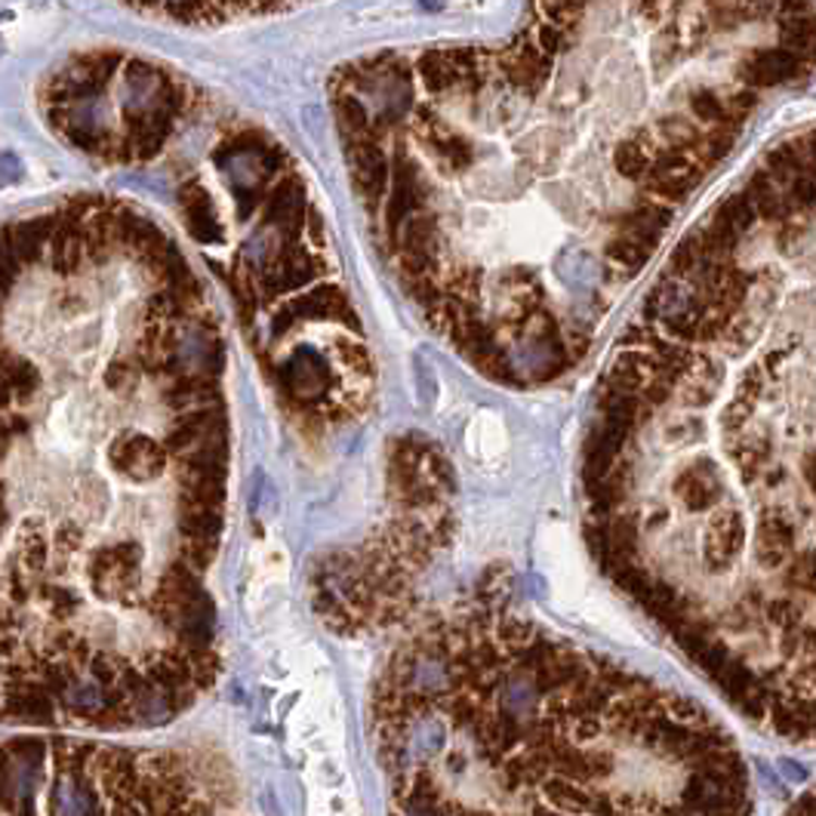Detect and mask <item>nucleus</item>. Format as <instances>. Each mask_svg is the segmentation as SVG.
Here are the masks:
<instances>
[{"mask_svg": "<svg viewBox=\"0 0 816 816\" xmlns=\"http://www.w3.org/2000/svg\"><path fill=\"white\" fill-rule=\"evenodd\" d=\"M737 133L740 130H730V127H708V130H703L700 142H696V149H693L696 164L705 170V167H715L718 161H724V158L733 151Z\"/></svg>", "mask_w": 816, "mask_h": 816, "instance_id": "13", "label": "nucleus"}, {"mask_svg": "<svg viewBox=\"0 0 816 816\" xmlns=\"http://www.w3.org/2000/svg\"><path fill=\"white\" fill-rule=\"evenodd\" d=\"M0 816H243L186 755L20 742L0 749Z\"/></svg>", "mask_w": 816, "mask_h": 816, "instance_id": "2", "label": "nucleus"}, {"mask_svg": "<svg viewBox=\"0 0 816 816\" xmlns=\"http://www.w3.org/2000/svg\"><path fill=\"white\" fill-rule=\"evenodd\" d=\"M604 253H607V260L616 262V265H623V268H629V272H638V268L648 265L653 247H648V243H641L638 238H631V235L623 231L619 238L607 241Z\"/></svg>", "mask_w": 816, "mask_h": 816, "instance_id": "15", "label": "nucleus"}, {"mask_svg": "<svg viewBox=\"0 0 816 816\" xmlns=\"http://www.w3.org/2000/svg\"><path fill=\"white\" fill-rule=\"evenodd\" d=\"M779 40H782V50L795 53L804 65L816 62V13L779 22Z\"/></svg>", "mask_w": 816, "mask_h": 816, "instance_id": "8", "label": "nucleus"}, {"mask_svg": "<svg viewBox=\"0 0 816 816\" xmlns=\"http://www.w3.org/2000/svg\"><path fill=\"white\" fill-rule=\"evenodd\" d=\"M715 219H721L724 225H730L737 235H745L752 225L758 223V213H755V206L749 204V198L740 191V194H730V198L715 210Z\"/></svg>", "mask_w": 816, "mask_h": 816, "instance_id": "17", "label": "nucleus"}, {"mask_svg": "<svg viewBox=\"0 0 816 816\" xmlns=\"http://www.w3.org/2000/svg\"><path fill=\"white\" fill-rule=\"evenodd\" d=\"M742 194L749 198V204L755 206L758 219H764V223L782 225L786 219L798 216L795 210H792V204L786 201V194H779L777 183L767 176V170H758V173L745 183Z\"/></svg>", "mask_w": 816, "mask_h": 816, "instance_id": "5", "label": "nucleus"}, {"mask_svg": "<svg viewBox=\"0 0 816 816\" xmlns=\"http://www.w3.org/2000/svg\"><path fill=\"white\" fill-rule=\"evenodd\" d=\"M413 77L423 84V90L428 96H444L460 87V72L447 57V47L419 53L416 65H413Z\"/></svg>", "mask_w": 816, "mask_h": 816, "instance_id": "6", "label": "nucleus"}, {"mask_svg": "<svg viewBox=\"0 0 816 816\" xmlns=\"http://www.w3.org/2000/svg\"><path fill=\"white\" fill-rule=\"evenodd\" d=\"M724 99H727V109H730V114H733L737 121L749 117V114L755 112V105H758V93H755L752 87H745V90H737V93L724 96Z\"/></svg>", "mask_w": 816, "mask_h": 816, "instance_id": "21", "label": "nucleus"}, {"mask_svg": "<svg viewBox=\"0 0 816 816\" xmlns=\"http://www.w3.org/2000/svg\"><path fill=\"white\" fill-rule=\"evenodd\" d=\"M767 176L774 183H792L795 176L804 173L807 167V151H804V139H789V142H779L774 149L767 151Z\"/></svg>", "mask_w": 816, "mask_h": 816, "instance_id": "9", "label": "nucleus"}, {"mask_svg": "<svg viewBox=\"0 0 816 816\" xmlns=\"http://www.w3.org/2000/svg\"><path fill=\"white\" fill-rule=\"evenodd\" d=\"M668 223H671V206L663 204V201H653V198H644V201L626 216L623 231L656 250V243L663 238V231L668 228Z\"/></svg>", "mask_w": 816, "mask_h": 816, "instance_id": "7", "label": "nucleus"}, {"mask_svg": "<svg viewBox=\"0 0 816 816\" xmlns=\"http://www.w3.org/2000/svg\"><path fill=\"white\" fill-rule=\"evenodd\" d=\"M613 167H616V173L623 179L641 183L650 170V151L638 139H626V142H619L616 151H613Z\"/></svg>", "mask_w": 816, "mask_h": 816, "instance_id": "14", "label": "nucleus"}, {"mask_svg": "<svg viewBox=\"0 0 816 816\" xmlns=\"http://www.w3.org/2000/svg\"><path fill=\"white\" fill-rule=\"evenodd\" d=\"M804 72V62L782 50V47H774V50H752L749 57L742 59L740 68H737V77H740L745 87L758 90V87H779L786 80H792Z\"/></svg>", "mask_w": 816, "mask_h": 816, "instance_id": "4", "label": "nucleus"}, {"mask_svg": "<svg viewBox=\"0 0 816 816\" xmlns=\"http://www.w3.org/2000/svg\"><path fill=\"white\" fill-rule=\"evenodd\" d=\"M708 20L715 22V28H721V32H737L742 22H749V13L733 0H715L708 7Z\"/></svg>", "mask_w": 816, "mask_h": 816, "instance_id": "19", "label": "nucleus"}, {"mask_svg": "<svg viewBox=\"0 0 816 816\" xmlns=\"http://www.w3.org/2000/svg\"><path fill=\"white\" fill-rule=\"evenodd\" d=\"M687 105H690V112H693V117H696L700 124L740 130V121L730 114V109H727V99H724L721 93H715V90H708V87L693 90L690 99H687Z\"/></svg>", "mask_w": 816, "mask_h": 816, "instance_id": "10", "label": "nucleus"}, {"mask_svg": "<svg viewBox=\"0 0 816 816\" xmlns=\"http://www.w3.org/2000/svg\"><path fill=\"white\" fill-rule=\"evenodd\" d=\"M777 10L782 13V20H792V16L814 13V3L811 0H777Z\"/></svg>", "mask_w": 816, "mask_h": 816, "instance_id": "22", "label": "nucleus"}, {"mask_svg": "<svg viewBox=\"0 0 816 816\" xmlns=\"http://www.w3.org/2000/svg\"><path fill=\"white\" fill-rule=\"evenodd\" d=\"M552 65L555 59H549L537 47V40L530 32H524L518 38L512 40L500 57H497V65L493 72L500 75V80L505 87L518 90L524 96H539L542 87L549 84V75H552Z\"/></svg>", "mask_w": 816, "mask_h": 816, "instance_id": "3", "label": "nucleus"}, {"mask_svg": "<svg viewBox=\"0 0 816 816\" xmlns=\"http://www.w3.org/2000/svg\"><path fill=\"white\" fill-rule=\"evenodd\" d=\"M530 35H533L537 47L549 59H555L557 53H564V47H567V32H561V28H555V25H549V22H539Z\"/></svg>", "mask_w": 816, "mask_h": 816, "instance_id": "20", "label": "nucleus"}, {"mask_svg": "<svg viewBox=\"0 0 816 816\" xmlns=\"http://www.w3.org/2000/svg\"><path fill=\"white\" fill-rule=\"evenodd\" d=\"M786 201L792 204V210H795V213H814V210H816V179H811L807 173L795 176V179L789 183V194H786Z\"/></svg>", "mask_w": 816, "mask_h": 816, "instance_id": "18", "label": "nucleus"}, {"mask_svg": "<svg viewBox=\"0 0 816 816\" xmlns=\"http://www.w3.org/2000/svg\"><path fill=\"white\" fill-rule=\"evenodd\" d=\"M371 721L389 816H752L703 703L497 601L419 619Z\"/></svg>", "mask_w": 816, "mask_h": 816, "instance_id": "1", "label": "nucleus"}, {"mask_svg": "<svg viewBox=\"0 0 816 816\" xmlns=\"http://www.w3.org/2000/svg\"><path fill=\"white\" fill-rule=\"evenodd\" d=\"M703 260H708L703 250V241H700V231H690L687 238H681V243L671 250V256L666 262V278L675 280H690V275L703 265Z\"/></svg>", "mask_w": 816, "mask_h": 816, "instance_id": "11", "label": "nucleus"}, {"mask_svg": "<svg viewBox=\"0 0 816 816\" xmlns=\"http://www.w3.org/2000/svg\"><path fill=\"white\" fill-rule=\"evenodd\" d=\"M537 7L542 22L555 25L561 32L576 28L582 22V16H586V3L582 0H537Z\"/></svg>", "mask_w": 816, "mask_h": 816, "instance_id": "16", "label": "nucleus"}, {"mask_svg": "<svg viewBox=\"0 0 816 816\" xmlns=\"http://www.w3.org/2000/svg\"><path fill=\"white\" fill-rule=\"evenodd\" d=\"M656 133H660L663 146H668V149H685L690 154L696 149L700 136H703V130L696 127V121H690L685 114H663L656 121Z\"/></svg>", "mask_w": 816, "mask_h": 816, "instance_id": "12", "label": "nucleus"}]
</instances>
